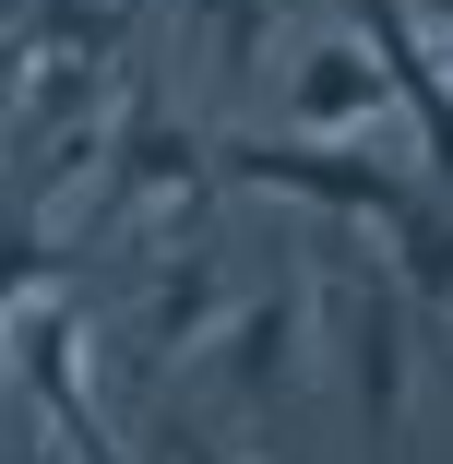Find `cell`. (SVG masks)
Listing matches in <instances>:
<instances>
[{
    "label": "cell",
    "instance_id": "obj_1",
    "mask_svg": "<svg viewBox=\"0 0 453 464\" xmlns=\"http://www.w3.org/2000/svg\"><path fill=\"white\" fill-rule=\"evenodd\" d=\"M203 191H215V143L179 120L167 96H120L96 203H108V215H203Z\"/></svg>",
    "mask_w": 453,
    "mask_h": 464
},
{
    "label": "cell",
    "instance_id": "obj_5",
    "mask_svg": "<svg viewBox=\"0 0 453 464\" xmlns=\"http://www.w3.org/2000/svg\"><path fill=\"white\" fill-rule=\"evenodd\" d=\"M310 310H322V298H310V274H275L262 298L227 310V334L203 345V369H215L239 405H287V393H299V369H310Z\"/></svg>",
    "mask_w": 453,
    "mask_h": 464
},
{
    "label": "cell",
    "instance_id": "obj_3",
    "mask_svg": "<svg viewBox=\"0 0 453 464\" xmlns=\"http://www.w3.org/2000/svg\"><path fill=\"white\" fill-rule=\"evenodd\" d=\"M346 393H358V429H370V464L406 452V286H394V262H346Z\"/></svg>",
    "mask_w": 453,
    "mask_h": 464
},
{
    "label": "cell",
    "instance_id": "obj_16",
    "mask_svg": "<svg viewBox=\"0 0 453 464\" xmlns=\"http://www.w3.org/2000/svg\"><path fill=\"white\" fill-rule=\"evenodd\" d=\"M0 464H60V452L48 440H0Z\"/></svg>",
    "mask_w": 453,
    "mask_h": 464
},
{
    "label": "cell",
    "instance_id": "obj_13",
    "mask_svg": "<svg viewBox=\"0 0 453 464\" xmlns=\"http://www.w3.org/2000/svg\"><path fill=\"white\" fill-rule=\"evenodd\" d=\"M25 83H36V48H25V24H0V120L25 108Z\"/></svg>",
    "mask_w": 453,
    "mask_h": 464
},
{
    "label": "cell",
    "instance_id": "obj_8",
    "mask_svg": "<svg viewBox=\"0 0 453 464\" xmlns=\"http://www.w3.org/2000/svg\"><path fill=\"white\" fill-rule=\"evenodd\" d=\"M287 108H299V143H358L382 108H394V83H382V60L358 48V24L346 36H322V48H299V72H287Z\"/></svg>",
    "mask_w": 453,
    "mask_h": 464
},
{
    "label": "cell",
    "instance_id": "obj_15",
    "mask_svg": "<svg viewBox=\"0 0 453 464\" xmlns=\"http://www.w3.org/2000/svg\"><path fill=\"white\" fill-rule=\"evenodd\" d=\"M167 452H179V464H239V452H227V440H203V429H167Z\"/></svg>",
    "mask_w": 453,
    "mask_h": 464
},
{
    "label": "cell",
    "instance_id": "obj_7",
    "mask_svg": "<svg viewBox=\"0 0 453 464\" xmlns=\"http://www.w3.org/2000/svg\"><path fill=\"white\" fill-rule=\"evenodd\" d=\"M346 24H358V48L382 60L394 108L418 120V143H429V167H441V203H453V72L429 60V36H418V13H406V0H346Z\"/></svg>",
    "mask_w": 453,
    "mask_h": 464
},
{
    "label": "cell",
    "instance_id": "obj_11",
    "mask_svg": "<svg viewBox=\"0 0 453 464\" xmlns=\"http://www.w3.org/2000/svg\"><path fill=\"white\" fill-rule=\"evenodd\" d=\"M48 286H60V238L36 227L25 191H0V322H13L25 298H48Z\"/></svg>",
    "mask_w": 453,
    "mask_h": 464
},
{
    "label": "cell",
    "instance_id": "obj_10",
    "mask_svg": "<svg viewBox=\"0 0 453 464\" xmlns=\"http://www.w3.org/2000/svg\"><path fill=\"white\" fill-rule=\"evenodd\" d=\"M132 13L143 0H25V48L36 60H108L132 36Z\"/></svg>",
    "mask_w": 453,
    "mask_h": 464
},
{
    "label": "cell",
    "instance_id": "obj_4",
    "mask_svg": "<svg viewBox=\"0 0 453 464\" xmlns=\"http://www.w3.org/2000/svg\"><path fill=\"white\" fill-rule=\"evenodd\" d=\"M13 369H25L36 417L72 440V464H132V452H120V429L96 417V382H84V310H72L60 286L13 310Z\"/></svg>",
    "mask_w": 453,
    "mask_h": 464
},
{
    "label": "cell",
    "instance_id": "obj_2",
    "mask_svg": "<svg viewBox=\"0 0 453 464\" xmlns=\"http://www.w3.org/2000/svg\"><path fill=\"white\" fill-rule=\"evenodd\" d=\"M215 167H227V179H251V191H287V203L358 215L370 238H382V227H394V203L418 191V179H406V167H382L370 143H299V131H287V143H251V131H239Z\"/></svg>",
    "mask_w": 453,
    "mask_h": 464
},
{
    "label": "cell",
    "instance_id": "obj_14",
    "mask_svg": "<svg viewBox=\"0 0 453 464\" xmlns=\"http://www.w3.org/2000/svg\"><path fill=\"white\" fill-rule=\"evenodd\" d=\"M406 13H418V36H429V60L453 72V0H406Z\"/></svg>",
    "mask_w": 453,
    "mask_h": 464
},
{
    "label": "cell",
    "instance_id": "obj_6",
    "mask_svg": "<svg viewBox=\"0 0 453 464\" xmlns=\"http://www.w3.org/2000/svg\"><path fill=\"white\" fill-rule=\"evenodd\" d=\"M239 286H227V262L215 250H167L155 262V286L132 298V369L155 382V369H203V345L227 334Z\"/></svg>",
    "mask_w": 453,
    "mask_h": 464
},
{
    "label": "cell",
    "instance_id": "obj_12",
    "mask_svg": "<svg viewBox=\"0 0 453 464\" xmlns=\"http://www.w3.org/2000/svg\"><path fill=\"white\" fill-rule=\"evenodd\" d=\"M179 24H192V48L215 72H251L262 36H275V0H179Z\"/></svg>",
    "mask_w": 453,
    "mask_h": 464
},
{
    "label": "cell",
    "instance_id": "obj_9",
    "mask_svg": "<svg viewBox=\"0 0 453 464\" xmlns=\"http://www.w3.org/2000/svg\"><path fill=\"white\" fill-rule=\"evenodd\" d=\"M382 262H394L406 310H418L429 334H453V203L429 191V179H418V191L394 203V227H382Z\"/></svg>",
    "mask_w": 453,
    "mask_h": 464
}]
</instances>
